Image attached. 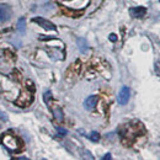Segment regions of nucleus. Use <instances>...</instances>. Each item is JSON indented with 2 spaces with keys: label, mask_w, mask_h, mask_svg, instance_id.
Returning <instances> with one entry per match:
<instances>
[{
  "label": "nucleus",
  "mask_w": 160,
  "mask_h": 160,
  "mask_svg": "<svg viewBox=\"0 0 160 160\" xmlns=\"http://www.w3.org/2000/svg\"><path fill=\"white\" fill-rule=\"evenodd\" d=\"M147 134L145 128L138 121L124 123L120 128V137L124 145H133L137 140Z\"/></svg>",
  "instance_id": "1"
},
{
  "label": "nucleus",
  "mask_w": 160,
  "mask_h": 160,
  "mask_svg": "<svg viewBox=\"0 0 160 160\" xmlns=\"http://www.w3.org/2000/svg\"><path fill=\"white\" fill-rule=\"evenodd\" d=\"M1 142L11 152H19V150H21V148H22L20 139L16 136H12V134H9V133H6V134L2 136Z\"/></svg>",
  "instance_id": "2"
},
{
  "label": "nucleus",
  "mask_w": 160,
  "mask_h": 160,
  "mask_svg": "<svg viewBox=\"0 0 160 160\" xmlns=\"http://www.w3.org/2000/svg\"><path fill=\"white\" fill-rule=\"evenodd\" d=\"M11 15H12V10L9 5H0V22L4 23V22H8V21L11 19Z\"/></svg>",
  "instance_id": "3"
},
{
  "label": "nucleus",
  "mask_w": 160,
  "mask_h": 160,
  "mask_svg": "<svg viewBox=\"0 0 160 160\" xmlns=\"http://www.w3.org/2000/svg\"><path fill=\"white\" fill-rule=\"evenodd\" d=\"M129 98H131V90L128 86H123L120 90V94L117 96V101L120 105H127V102L129 101Z\"/></svg>",
  "instance_id": "4"
},
{
  "label": "nucleus",
  "mask_w": 160,
  "mask_h": 160,
  "mask_svg": "<svg viewBox=\"0 0 160 160\" xmlns=\"http://www.w3.org/2000/svg\"><path fill=\"white\" fill-rule=\"evenodd\" d=\"M32 21L36 22V23H38L41 27H43L44 30H48V31H56L57 30V27H56L54 23H52L51 21L46 20L43 18H35V19H32Z\"/></svg>",
  "instance_id": "5"
},
{
  "label": "nucleus",
  "mask_w": 160,
  "mask_h": 160,
  "mask_svg": "<svg viewBox=\"0 0 160 160\" xmlns=\"http://www.w3.org/2000/svg\"><path fill=\"white\" fill-rule=\"evenodd\" d=\"M32 99H33V96H32V92L31 91H23L21 94L20 99L16 101V103L19 106H28L32 102Z\"/></svg>",
  "instance_id": "6"
},
{
  "label": "nucleus",
  "mask_w": 160,
  "mask_h": 160,
  "mask_svg": "<svg viewBox=\"0 0 160 160\" xmlns=\"http://www.w3.org/2000/svg\"><path fill=\"white\" fill-rule=\"evenodd\" d=\"M129 14L133 18H143L147 14V9L144 6H136V8H132L129 10Z\"/></svg>",
  "instance_id": "7"
},
{
  "label": "nucleus",
  "mask_w": 160,
  "mask_h": 160,
  "mask_svg": "<svg viewBox=\"0 0 160 160\" xmlns=\"http://www.w3.org/2000/svg\"><path fill=\"white\" fill-rule=\"evenodd\" d=\"M96 102H98V98H96L95 95H91V96H89V98L85 100L84 106H85L86 110H92V108L96 106Z\"/></svg>",
  "instance_id": "8"
},
{
  "label": "nucleus",
  "mask_w": 160,
  "mask_h": 160,
  "mask_svg": "<svg viewBox=\"0 0 160 160\" xmlns=\"http://www.w3.org/2000/svg\"><path fill=\"white\" fill-rule=\"evenodd\" d=\"M78 44H79V49L82 52V53H85L86 52V49H88V42L85 38H78Z\"/></svg>",
  "instance_id": "9"
},
{
  "label": "nucleus",
  "mask_w": 160,
  "mask_h": 160,
  "mask_svg": "<svg viewBox=\"0 0 160 160\" xmlns=\"http://www.w3.org/2000/svg\"><path fill=\"white\" fill-rule=\"evenodd\" d=\"M18 31H19V33H21V35L25 33V19L23 18L19 19V21H18Z\"/></svg>",
  "instance_id": "10"
},
{
  "label": "nucleus",
  "mask_w": 160,
  "mask_h": 160,
  "mask_svg": "<svg viewBox=\"0 0 160 160\" xmlns=\"http://www.w3.org/2000/svg\"><path fill=\"white\" fill-rule=\"evenodd\" d=\"M89 138H90V140H92V142H99L100 140V134L98 132H92V133H90Z\"/></svg>",
  "instance_id": "11"
},
{
  "label": "nucleus",
  "mask_w": 160,
  "mask_h": 160,
  "mask_svg": "<svg viewBox=\"0 0 160 160\" xmlns=\"http://www.w3.org/2000/svg\"><path fill=\"white\" fill-rule=\"evenodd\" d=\"M0 120L1 121H8V115L2 111H0Z\"/></svg>",
  "instance_id": "12"
},
{
  "label": "nucleus",
  "mask_w": 160,
  "mask_h": 160,
  "mask_svg": "<svg viewBox=\"0 0 160 160\" xmlns=\"http://www.w3.org/2000/svg\"><path fill=\"white\" fill-rule=\"evenodd\" d=\"M43 98H44V101H46V102H48V100L51 99V91H47V92L44 94Z\"/></svg>",
  "instance_id": "13"
},
{
  "label": "nucleus",
  "mask_w": 160,
  "mask_h": 160,
  "mask_svg": "<svg viewBox=\"0 0 160 160\" xmlns=\"http://www.w3.org/2000/svg\"><path fill=\"white\" fill-rule=\"evenodd\" d=\"M57 131L60 133V136H65V134H67V131L63 129V128H60V127H57Z\"/></svg>",
  "instance_id": "14"
},
{
  "label": "nucleus",
  "mask_w": 160,
  "mask_h": 160,
  "mask_svg": "<svg viewBox=\"0 0 160 160\" xmlns=\"http://www.w3.org/2000/svg\"><path fill=\"white\" fill-rule=\"evenodd\" d=\"M108 38H110V41H112V42H116V41H117L116 35H113V33H112V35H110V37H108Z\"/></svg>",
  "instance_id": "15"
},
{
  "label": "nucleus",
  "mask_w": 160,
  "mask_h": 160,
  "mask_svg": "<svg viewBox=\"0 0 160 160\" xmlns=\"http://www.w3.org/2000/svg\"><path fill=\"white\" fill-rule=\"evenodd\" d=\"M102 159H103V160H110V159H111V155H110V154H106V155H105Z\"/></svg>",
  "instance_id": "16"
},
{
  "label": "nucleus",
  "mask_w": 160,
  "mask_h": 160,
  "mask_svg": "<svg viewBox=\"0 0 160 160\" xmlns=\"http://www.w3.org/2000/svg\"><path fill=\"white\" fill-rule=\"evenodd\" d=\"M159 1H160V0H159Z\"/></svg>",
  "instance_id": "17"
}]
</instances>
